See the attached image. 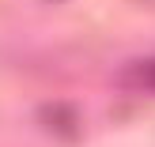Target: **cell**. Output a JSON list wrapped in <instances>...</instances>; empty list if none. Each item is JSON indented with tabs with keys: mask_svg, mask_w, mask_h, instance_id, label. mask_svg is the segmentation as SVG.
<instances>
[{
	"mask_svg": "<svg viewBox=\"0 0 155 147\" xmlns=\"http://www.w3.org/2000/svg\"><path fill=\"white\" fill-rule=\"evenodd\" d=\"M121 83H125V87H136V91H155V57L133 60V64L121 72Z\"/></svg>",
	"mask_w": 155,
	"mask_h": 147,
	"instance_id": "1",
	"label": "cell"
}]
</instances>
